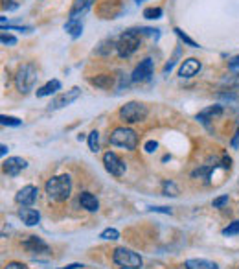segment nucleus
<instances>
[{
  "mask_svg": "<svg viewBox=\"0 0 239 269\" xmlns=\"http://www.w3.org/2000/svg\"><path fill=\"white\" fill-rule=\"evenodd\" d=\"M90 83L100 89H110L112 87V76H107V74H103V76H96V78L90 79Z\"/></svg>",
  "mask_w": 239,
  "mask_h": 269,
  "instance_id": "nucleus-21",
  "label": "nucleus"
},
{
  "mask_svg": "<svg viewBox=\"0 0 239 269\" xmlns=\"http://www.w3.org/2000/svg\"><path fill=\"white\" fill-rule=\"evenodd\" d=\"M79 267H83L81 264H68V265H64V267H61V269H79Z\"/></svg>",
  "mask_w": 239,
  "mask_h": 269,
  "instance_id": "nucleus-39",
  "label": "nucleus"
},
{
  "mask_svg": "<svg viewBox=\"0 0 239 269\" xmlns=\"http://www.w3.org/2000/svg\"><path fill=\"white\" fill-rule=\"evenodd\" d=\"M228 69L232 70V72L239 74V55H237V57H234L232 61H230V63H228Z\"/></svg>",
  "mask_w": 239,
  "mask_h": 269,
  "instance_id": "nucleus-33",
  "label": "nucleus"
},
{
  "mask_svg": "<svg viewBox=\"0 0 239 269\" xmlns=\"http://www.w3.org/2000/svg\"><path fill=\"white\" fill-rule=\"evenodd\" d=\"M223 114V107L221 105H211V107H206V109H202L201 113L197 114V120H201L202 123H208L210 120L217 118Z\"/></svg>",
  "mask_w": 239,
  "mask_h": 269,
  "instance_id": "nucleus-17",
  "label": "nucleus"
},
{
  "mask_svg": "<svg viewBox=\"0 0 239 269\" xmlns=\"http://www.w3.org/2000/svg\"><path fill=\"white\" fill-rule=\"evenodd\" d=\"M147 116V107L140 101H129L119 109V118L125 120L127 123L144 122Z\"/></svg>",
  "mask_w": 239,
  "mask_h": 269,
  "instance_id": "nucleus-6",
  "label": "nucleus"
},
{
  "mask_svg": "<svg viewBox=\"0 0 239 269\" xmlns=\"http://www.w3.org/2000/svg\"><path fill=\"white\" fill-rule=\"evenodd\" d=\"M100 238L101 240H118L119 233L116 231V229H105V231L100 234Z\"/></svg>",
  "mask_w": 239,
  "mask_h": 269,
  "instance_id": "nucleus-26",
  "label": "nucleus"
},
{
  "mask_svg": "<svg viewBox=\"0 0 239 269\" xmlns=\"http://www.w3.org/2000/svg\"><path fill=\"white\" fill-rule=\"evenodd\" d=\"M162 188H164V196H171V197L179 196V188H177V184H175L173 181H165Z\"/></svg>",
  "mask_w": 239,
  "mask_h": 269,
  "instance_id": "nucleus-23",
  "label": "nucleus"
},
{
  "mask_svg": "<svg viewBox=\"0 0 239 269\" xmlns=\"http://www.w3.org/2000/svg\"><path fill=\"white\" fill-rule=\"evenodd\" d=\"M37 78H39V76H37V69L32 63H26L22 65V67H18L17 76H15V85H17V89L22 92V94H28V92L33 91V87H35Z\"/></svg>",
  "mask_w": 239,
  "mask_h": 269,
  "instance_id": "nucleus-3",
  "label": "nucleus"
},
{
  "mask_svg": "<svg viewBox=\"0 0 239 269\" xmlns=\"http://www.w3.org/2000/svg\"><path fill=\"white\" fill-rule=\"evenodd\" d=\"M144 17L146 18H160L162 9L160 8H147V9H144Z\"/></svg>",
  "mask_w": 239,
  "mask_h": 269,
  "instance_id": "nucleus-27",
  "label": "nucleus"
},
{
  "mask_svg": "<svg viewBox=\"0 0 239 269\" xmlns=\"http://www.w3.org/2000/svg\"><path fill=\"white\" fill-rule=\"evenodd\" d=\"M37 197H39V190H37V187L28 184V187L20 188V190L17 192L15 201H17L20 206H32L33 203L37 201Z\"/></svg>",
  "mask_w": 239,
  "mask_h": 269,
  "instance_id": "nucleus-9",
  "label": "nucleus"
},
{
  "mask_svg": "<svg viewBox=\"0 0 239 269\" xmlns=\"http://www.w3.org/2000/svg\"><path fill=\"white\" fill-rule=\"evenodd\" d=\"M22 247L26 249L28 253H32V255H39V253H50L48 245L42 242L41 238H37V236H28V240L22 243Z\"/></svg>",
  "mask_w": 239,
  "mask_h": 269,
  "instance_id": "nucleus-13",
  "label": "nucleus"
},
{
  "mask_svg": "<svg viewBox=\"0 0 239 269\" xmlns=\"http://www.w3.org/2000/svg\"><path fill=\"white\" fill-rule=\"evenodd\" d=\"M88 150H90L92 153H98V151H100V133L98 131H92L90 135H88Z\"/></svg>",
  "mask_w": 239,
  "mask_h": 269,
  "instance_id": "nucleus-22",
  "label": "nucleus"
},
{
  "mask_svg": "<svg viewBox=\"0 0 239 269\" xmlns=\"http://www.w3.org/2000/svg\"><path fill=\"white\" fill-rule=\"evenodd\" d=\"M230 162H232V159H230L228 155L223 157V166H225V168H228V170H230V166H232V164H230Z\"/></svg>",
  "mask_w": 239,
  "mask_h": 269,
  "instance_id": "nucleus-38",
  "label": "nucleus"
},
{
  "mask_svg": "<svg viewBox=\"0 0 239 269\" xmlns=\"http://www.w3.org/2000/svg\"><path fill=\"white\" fill-rule=\"evenodd\" d=\"M26 166H28V162L22 157H9L8 160H4L2 170H4V174H8V175H18Z\"/></svg>",
  "mask_w": 239,
  "mask_h": 269,
  "instance_id": "nucleus-11",
  "label": "nucleus"
},
{
  "mask_svg": "<svg viewBox=\"0 0 239 269\" xmlns=\"http://www.w3.org/2000/svg\"><path fill=\"white\" fill-rule=\"evenodd\" d=\"M92 0H74L72 8H70V13H68V20H78L88 8H90Z\"/></svg>",
  "mask_w": 239,
  "mask_h": 269,
  "instance_id": "nucleus-15",
  "label": "nucleus"
},
{
  "mask_svg": "<svg viewBox=\"0 0 239 269\" xmlns=\"http://www.w3.org/2000/svg\"><path fill=\"white\" fill-rule=\"evenodd\" d=\"M64 30L70 33V37L72 39H78L79 35L83 33V24H81V20H68V23L64 24Z\"/></svg>",
  "mask_w": 239,
  "mask_h": 269,
  "instance_id": "nucleus-20",
  "label": "nucleus"
},
{
  "mask_svg": "<svg viewBox=\"0 0 239 269\" xmlns=\"http://www.w3.org/2000/svg\"><path fill=\"white\" fill-rule=\"evenodd\" d=\"M4 269H28V267L24 264H20V262H9Z\"/></svg>",
  "mask_w": 239,
  "mask_h": 269,
  "instance_id": "nucleus-34",
  "label": "nucleus"
},
{
  "mask_svg": "<svg viewBox=\"0 0 239 269\" xmlns=\"http://www.w3.org/2000/svg\"><path fill=\"white\" fill-rule=\"evenodd\" d=\"M223 234H225V236H234V234H239V221H234V223H230L228 227L223 229Z\"/></svg>",
  "mask_w": 239,
  "mask_h": 269,
  "instance_id": "nucleus-29",
  "label": "nucleus"
},
{
  "mask_svg": "<svg viewBox=\"0 0 239 269\" xmlns=\"http://www.w3.org/2000/svg\"><path fill=\"white\" fill-rule=\"evenodd\" d=\"M158 148V144H156L155 140H149V142H146V151L147 153H153V151Z\"/></svg>",
  "mask_w": 239,
  "mask_h": 269,
  "instance_id": "nucleus-35",
  "label": "nucleus"
},
{
  "mask_svg": "<svg viewBox=\"0 0 239 269\" xmlns=\"http://www.w3.org/2000/svg\"><path fill=\"white\" fill-rule=\"evenodd\" d=\"M175 33H177V35L180 37V41H184L186 43V45L188 46H192V48H199V45L195 41H192V39H189L188 35H186V33L182 32V30H180V28H175Z\"/></svg>",
  "mask_w": 239,
  "mask_h": 269,
  "instance_id": "nucleus-25",
  "label": "nucleus"
},
{
  "mask_svg": "<svg viewBox=\"0 0 239 269\" xmlns=\"http://www.w3.org/2000/svg\"><path fill=\"white\" fill-rule=\"evenodd\" d=\"M18 218L22 219V223H26L28 227H33L41 221V214H39V210L35 209H30V206H22V209L18 210Z\"/></svg>",
  "mask_w": 239,
  "mask_h": 269,
  "instance_id": "nucleus-14",
  "label": "nucleus"
},
{
  "mask_svg": "<svg viewBox=\"0 0 239 269\" xmlns=\"http://www.w3.org/2000/svg\"><path fill=\"white\" fill-rule=\"evenodd\" d=\"M0 122H2V126H11V128H18L20 126V120L15 118V116H6V114L0 116Z\"/></svg>",
  "mask_w": 239,
  "mask_h": 269,
  "instance_id": "nucleus-24",
  "label": "nucleus"
},
{
  "mask_svg": "<svg viewBox=\"0 0 239 269\" xmlns=\"http://www.w3.org/2000/svg\"><path fill=\"white\" fill-rule=\"evenodd\" d=\"M46 196L54 203H63L70 197L72 192V179L70 175H55V177L48 179L44 184Z\"/></svg>",
  "mask_w": 239,
  "mask_h": 269,
  "instance_id": "nucleus-1",
  "label": "nucleus"
},
{
  "mask_svg": "<svg viewBox=\"0 0 239 269\" xmlns=\"http://www.w3.org/2000/svg\"><path fill=\"white\" fill-rule=\"evenodd\" d=\"M153 76V59H144L140 61V65H138L136 69H134V72L131 74V79H133L134 83L138 81H147V79Z\"/></svg>",
  "mask_w": 239,
  "mask_h": 269,
  "instance_id": "nucleus-10",
  "label": "nucleus"
},
{
  "mask_svg": "<svg viewBox=\"0 0 239 269\" xmlns=\"http://www.w3.org/2000/svg\"><path fill=\"white\" fill-rule=\"evenodd\" d=\"M109 142L112 146H118V148H125V150H134L138 144V135L129 128H116L114 131L110 133V138Z\"/></svg>",
  "mask_w": 239,
  "mask_h": 269,
  "instance_id": "nucleus-5",
  "label": "nucleus"
},
{
  "mask_svg": "<svg viewBox=\"0 0 239 269\" xmlns=\"http://www.w3.org/2000/svg\"><path fill=\"white\" fill-rule=\"evenodd\" d=\"M109 45H114V41H112V39H109V41L101 43V48H98V54H100V55H107L109 52H112V48H109Z\"/></svg>",
  "mask_w": 239,
  "mask_h": 269,
  "instance_id": "nucleus-30",
  "label": "nucleus"
},
{
  "mask_svg": "<svg viewBox=\"0 0 239 269\" xmlns=\"http://www.w3.org/2000/svg\"><path fill=\"white\" fill-rule=\"evenodd\" d=\"M201 61L195 59V57H188L186 61H182V65H180L179 69V76L180 78H193L195 74L201 70Z\"/></svg>",
  "mask_w": 239,
  "mask_h": 269,
  "instance_id": "nucleus-12",
  "label": "nucleus"
},
{
  "mask_svg": "<svg viewBox=\"0 0 239 269\" xmlns=\"http://www.w3.org/2000/svg\"><path fill=\"white\" fill-rule=\"evenodd\" d=\"M142 30H127V32L122 33L116 41V52H118L119 57H124V59L131 57L142 45Z\"/></svg>",
  "mask_w": 239,
  "mask_h": 269,
  "instance_id": "nucleus-2",
  "label": "nucleus"
},
{
  "mask_svg": "<svg viewBox=\"0 0 239 269\" xmlns=\"http://www.w3.org/2000/svg\"><path fill=\"white\" fill-rule=\"evenodd\" d=\"M112 262L118 265L119 269H140L142 267V256L138 253L125 249V247H118L112 253Z\"/></svg>",
  "mask_w": 239,
  "mask_h": 269,
  "instance_id": "nucleus-4",
  "label": "nucleus"
},
{
  "mask_svg": "<svg viewBox=\"0 0 239 269\" xmlns=\"http://www.w3.org/2000/svg\"><path fill=\"white\" fill-rule=\"evenodd\" d=\"M103 164H105V170L109 172L110 175H114V177H122L125 174V162L116 155L114 151H107L105 155H103Z\"/></svg>",
  "mask_w": 239,
  "mask_h": 269,
  "instance_id": "nucleus-7",
  "label": "nucleus"
},
{
  "mask_svg": "<svg viewBox=\"0 0 239 269\" xmlns=\"http://www.w3.org/2000/svg\"><path fill=\"white\" fill-rule=\"evenodd\" d=\"M79 203L88 212H98V209H100V201H98L96 196H92L90 192H81L79 194Z\"/></svg>",
  "mask_w": 239,
  "mask_h": 269,
  "instance_id": "nucleus-16",
  "label": "nucleus"
},
{
  "mask_svg": "<svg viewBox=\"0 0 239 269\" xmlns=\"http://www.w3.org/2000/svg\"><path fill=\"white\" fill-rule=\"evenodd\" d=\"M0 153H2V155H6V153H8V146H6V144H2V148H0Z\"/></svg>",
  "mask_w": 239,
  "mask_h": 269,
  "instance_id": "nucleus-40",
  "label": "nucleus"
},
{
  "mask_svg": "<svg viewBox=\"0 0 239 269\" xmlns=\"http://www.w3.org/2000/svg\"><path fill=\"white\" fill-rule=\"evenodd\" d=\"M57 91H61V81L59 79H50V81L42 85L41 89H37V98H44V96H52Z\"/></svg>",
  "mask_w": 239,
  "mask_h": 269,
  "instance_id": "nucleus-18",
  "label": "nucleus"
},
{
  "mask_svg": "<svg viewBox=\"0 0 239 269\" xmlns=\"http://www.w3.org/2000/svg\"><path fill=\"white\" fill-rule=\"evenodd\" d=\"M186 269H217V264L204 258H192L186 260Z\"/></svg>",
  "mask_w": 239,
  "mask_h": 269,
  "instance_id": "nucleus-19",
  "label": "nucleus"
},
{
  "mask_svg": "<svg viewBox=\"0 0 239 269\" xmlns=\"http://www.w3.org/2000/svg\"><path fill=\"white\" fill-rule=\"evenodd\" d=\"M228 203V196H221V197H217V199H213V209H223V206Z\"/></svg>",
  "mask_w": 239,
  "mask_h": 269,
  "instance_id": "nucleus-31",
  "label": "nucleus"
},
{
  "mask_svg": "<svg viewBox=\"0 0 239 269\" xmlns=\"http://www.w3.org/2000/svg\"><path fill=\"white\" fill-rule=\"evenodd\" d=\"M211 172V166H202V168L195 170L192 174V177H199V179H208V175H210Z\"/></svg>",
  "mask_w": 239,
  "mask_h": 269,
  "instance_id": "nucleus-28",
  "label": "nucleus"
},
{
  "mask_svg": "<svg viewBox=\"0 0 239 269\" xmlns=\"http://www.w3.org/2000/svg\"><path fill=\"white\" fill-rule=\"evenodd\" d=\"M0 39H2V45H17V39H15V37H11V35H8V33H2V37H0Z\"/></svg>",
  "mask_w": 239,
  "mask_h": 269,
  "instance_id": "nucleus-32",
  "label": "nucleus"
},
{
  "mask_svg": "<svg viewBox=\"0 0 239 269\" xmlns=\"http://www.w3.org/2000/svg\"><path fill=\"white\" fill-rule=\"evenodd\" d=\"M232 146H234V148L239 146V126H237V131H235V137L232 138Z\"/></svg>",
  "mask_w": 239,
  "mask_h": 269,
  "instance_id": "nucleus-37",
  "label": "nucleus"
},
{
  "mask_svg": "<svg viewBox=\"0 0 239 269\" xmlns=\"http://www.w3.org/2000/svg\"><path fill=\"white\" fill-rule=\"evenodd\" d=\"M149 210H155V212H164V214H171V209H168V206H156V209H149Z\"/></svg>",
  "mask_w": 239,
  "mask_h": 269,
  "instance_id": "nucleus-36",
  "label": "nucleus"
},
{
  "mask_svg": "<svg viewBox=\"0 0 239 269\" xmlns=\"http://www.w3.org/2000/svg\"><path fill=\"white\" fill-rule=\"evenodd\" d=\"M81 96V89L79 87H74V89H70V91H66L64 94H61V96H57L54 101L50 104V107L48 109L50 111H57V109H63V107H66V105H70L72 101H76Z\"/></svg>",
  "mask_w": 239,
  "mask_h": 269,
  "instance_id": "nucleus-8",
  "label": "nucleus"
}]
</instances>
